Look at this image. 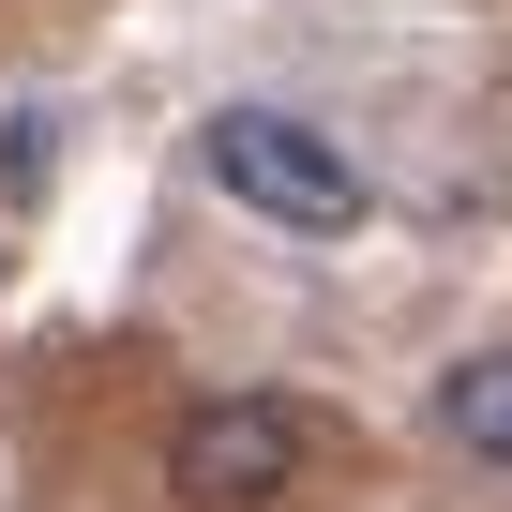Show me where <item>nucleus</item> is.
Listing matches in <instances>:
<instances>
[{
  "label": "nucleus",
  "instance_id": "f257e3e1",
  "mask_svg": "<svg viewBox=\"0 0 512 512\" xmlns=\"http://www.w3.org/2000/svg\"><path fill=\"white\" fill-rule=\"evenodd\" d=\"M196 166H211V196H226V211L287 226V241H347V226L377 211V181H362V151H347L332 121H302V106H256V91L196 121Z\"/></svg>",
  "mask_w": 512,
  "mask_h": 512
},
{
  "label": "nucleus",
  "instance_id": "f03ea898",
  "mask_svg": "<svg viewBox=\"0 0 512 512\" xmlns=\"http://www.w3.org/2000/svg\"><path fill=\"white\" fill-rule=\"evenodd\" d=\"M302 467H317V422L287 392H196L166 422V497L181 512H272V497H302Z\"/></svg>",
  "mask_w": 512,
  "mask_h": 512
},
{
  "label": "nucleus",
  "instance_id": "7ed1b4c3",
  "mask_svg": "<svg viewBox=\"0 0 512 512\" xmlns=\"http://www.w3.org/2000/svg\"><path fill=\"white\" fill-rule=\"evenodd\" d=\"M422 437H437L452 467L512 482V347H452V362H437V392H422Z\"/></svg>",
  "mask_w": 512,
  "mask_h": 512
}]
</instances>
